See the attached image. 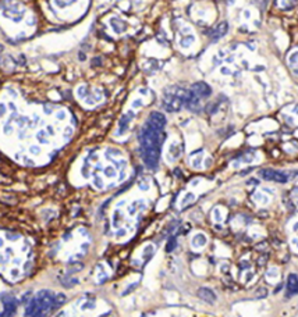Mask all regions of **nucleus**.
I'll return each mask as SVG.
<instances>
[{
	"label": "nucleus",
	"instance_id": "obj_1",
	"mask_svg": "<svg viewBox=\"0 0 298 317\" xmlns=\"http://www.w3.org/2000/svg\"><path fill=\"white\" fill-rule=\"evenodd\" d=\"M166 125L165 116L153 111L139 132L142 159L149 169H155L160 157V146L163 141V128Z\"/></svg>",
	"mask_w": 298,
	"mask_h": 317
},
{
	"label": "nucleus",
	"instance_id": "obj_2",
	"mask_svg": "<svg viewBox=\"0 0 298 317\" xmlns=\"http://www.w3.org/2000/svg\"><path fill=\"white\" fill-rule=\"evenodd\" d=\"M187 95H188V91H184L181 88L170 89L167 95H166L165 100H163V105L169 111H177L186 103Z\"/></svg>",
	"mask_w": 298,
	"mask_h": 317
},
{
	"label": "nucleus",
	"instance_id": "obj_3",
	"mask_svg": "<svg viewBox=\"0 0 298 317\" xmlns=\"http://www.w3.org/2000/svg\"><path fill=\"white\" fill-rule=\"evenodd\" d=\"M35 298H37L38 302H39V305H40V307H42L43 314L46 313L48 310L53 309V306H54V298H56V296H54L50 291H40Z\"/></svg>",
	"mask_w": 298,
	"mask_h": 317
},
{
	"label": "nucleus",
	"instance_id": "obj_4",
	"mask_svg": "<svg viewBox=\"0 0 298 317\" xmlns=\"http://www.w3.org/2000/svg\"><path fill=\"white\" fill-rule=\"evenodd\" d=\"M191 91H192L197 96L199 97H208L212 93V89H210L209 85H206L205 82H197V84L192 85V88H191Z\"/></svg>",
	"mask_w": 298,
	"mask_h": 317
},
{
	"label": "nucleus",
	"instance_id": "obj_5",
	"mask_svg": "<svg viewBox=\"0 0 298 317\" xmlns=\"http://www.w3.org/2000/svg\"><path fill=\"white\" fill-rule=\"evenodd\" d=\"M42 314H43V312H42L39 302H38L37 298H34L27 307V310H25V316H42Z\"/></svg>",
	"mask_w": 298,
	"mask_h": 317
},
{
	"label": "nucleus",
	"instance_id": "obj_6",
	"mask_svg": "<svg viewBox=\"0 0 298 317\" xmlns=\"http://www.w3.org/2000/svg\"><path fill=\"white\" fill-rule=\"evenodd\" d=\"M198 296L201 298L202 301L208 302V303H215L216 302V295L209 288H199L198 289Z\"/></svg>",
	"mask_w": 298,
	"mask_h": 317
},
{
	"label": "nucleus",
	"instance_id": "obj_7",
	"mask_svg": "<svg viewBox=\"0 0 298 317\" xmlns=\"http://www.w3.org/2000/svg\"><path fill=\"white\" fill-rule=\"evenodd\" d=\"M227 28H229V25H227V22H220V24L216 27V28L212 31V32L209 33L210 38L212 39H219V38H222V36L226 35V32H227Z\"/></svg>",
	"mask_w": 298,
	"mask_h": 317
},
{
	"label": "nucleus",
	"instance_id": "obj_8",
	"mask_svg": "<svg viewBox=\"0 0 298 317\" xmlns=\"http://www.w3.org/2000/svg\"><path fill=\"white\" fill-rule=\"evenodd\" d=\"M4 302V313L3 316H11V314L16 313V307H17V303L14 301V298H6L3 299Z\"/></svg>",
	"mask_w": 298,
	"mask_h": 317
},
{
	"label": "nucleus",
	"instance_id": "obj_9",
	"mask_svg": "<svg viewBox=\"0 0 298 317\" xmlns=\"http://www.w3.org/2000/svg\"><path fill=\"white\" fill-rule=\"evenodd\" d=\"M287 289L290 293H297L298 292V277L291 274L288 280H287Z\"/></svg>",
	"mask_w": 298,
	"mask_h": 317
},
{
	"label": "nucleus",
	"instance_id": "obj_10",
	"mask_svg": "<svg viewBox=\"0 0 298 317\" xmlns=\"http://www.w3.org/2000/svg\"><path fill=\"white\" fill-rule=\"evenodd\" d=\"M287 180H288V177L284 173H282V171H274L273 174V181H276V182H287Z\"/></svg>",
	"mask_w": 298,
	"mask_h": 317
},
{
	"label": "nucleus",
	"instance_id": "obj_11",
	"mask_svg": "<svg viewBox=\"0 0 298 317\" xmlns=\"http://www.w3.org/2000/svg\"><path fill=\"white\" fill-rule=\"evenodd\" d=\"M273 174H274V170H270V169H266V170H262L261 171V177L266 181L273 180Z\"/></svg>",
	"mask_w": 298,
	"mask_h": 317
},
{
	"label": "nucleus",
	"instance_id": "obj_12",
	"mask_svg": "<svg viewBox=\"0 0 298 317\" xmlns=\"http://www.w3.org/2000/svg\"><path fill=\"white\" fill-rule=\"evenodd\" d=\"M266 295H267V289L265 288V287H261V288L256 291V293H255V296L258 298V299H262V298H265Z\"/></svg>",
	"mask_w": 298,
	"mask_h": 317
},
{
	"label": "nucleus",
	"instance_id": "obj_13",
	"mask_svg": "<svg viewBox=\"0 0 298 317\" xmlns=\"http://www.w3.org/2000/svg\"><path fill=\"white\" fill-rule=\"evenodd\" d=\"M255 3H256V4H259V7H262V8H263V7H265V6H266V0H255Z\"/></svg>",
	"mask_w": 298,
	"mask_h": 317
},
{
	"label": "nucleus",
	"instance_id": "obj_14",
	"mask_svg": "<svg viewBox=\"0 0 298 317\" xmlns=\"http://www.w3.org/2000/svg\"><path fill=\"white\" fill-rule=\"evenodd\" d=\"M174 245H176V242H174V239H171V241L169 242V245H167V250L170 252V250H171V249L174 248Z\"/></svg>",
	"mask_w": 298,
	"mask_h": 317
},
{
	"label": "nucleus",
	"instance_id": "obj_15",
	"mask_svg": "<svg viewBox=\"0 0 298 317\" xmlns=\"http://www.w3.org/2000/svg\"><path fill=\"white\" fill-rule=\"evenodd\" d=\"M4 113H6V106H4L3 103H0V117L3 116Z\"/></svg>",
	"mask_w": 298,
	"mask_h": 317
},
{
	"label": "nucleus",
	"instance_id": "obj_16",
	"mask_svg": "<svg viewBox=\"0 0 298 317\" xmlns=\"http://www.w3.org/2000/svg\"><path fill=\"white\" fill-rule=\"evenodd\" d=\"M1 245H3V242H1V239H0V246H1Z\"/></svg>",
	"mask_w": 298,
	"mask_h": 317
}]
</instances>
